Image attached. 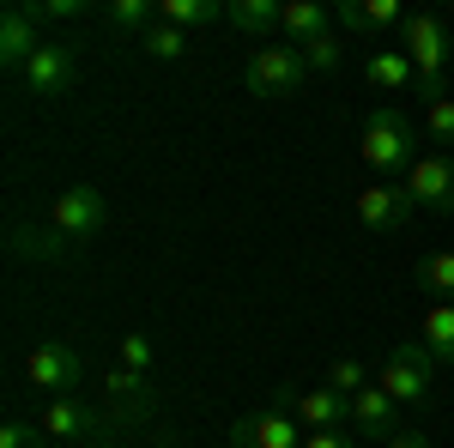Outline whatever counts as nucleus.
Returning <instances> with one entry per match:
<instances>
[{
  "label": "nucleus",
  "instance_id": "f257e3e1",
  "mask_svg": "<svg viewBox=\"0 0 454 448\" xmlns=\"http://www.w3.org/2000/svg\"><path fill=\"white\" fill-rule=\"evenodd\" d=\"M412 145H419V128H412L394 104H382V109H370V122H364V145H357V158H364L376 176H394V170H412V164H419Z\"/></svg>",
  "mask_w": 454,
  "mask_h": 448
},
{
  "label": "nucleus",
  "instance_id": "f03ea898",
  "mask_svg": "<svg viewBox=\"0 0 454 448\" xmlns=\"http://www.w3.org/2000/svg\"><path fill=\"white\" fill-rule=\"evenodd\" d=\"M400 55L412 61L419 73V91L436 104V98H449L442 91V67H449V25L436 19V12H406V25H400Z\"/></svg>",
  "mask_w": 454,
  "mask_h": 448
},
{
  "label": "nucleus",
  "instance_id": "7ed1b4c3",
  "mask_svg": "<svg viewBox=\"0 0 454 448\" xmlns=\"http://www.w3.org/2000/svg\"><path fill=\"white\" fill-rule=\"evenodd\" d=\"M303 79H309V67H303V55H297L291 43H261V49L248 55V67H243V85L254 91V98H267V104L297 98Z\"/></svg>",
  "mask_w": 454,
  "mask_h": 448
},
{
  "label": "nucleus",
  "instance_id": "20e7f679",
  "mask_svg": "<svg viewBox=\"0 0 454 448\" xmlns=\"http://www.w3.org/2000/svg\"><path fill=\"white\" fill-rule=\"evenodd\" d=\"M430 376H436V358H430L424 345L400 340L394 351H387L376 388H382L387 400H400V406H424V400H430Z\"/></svg>",
  "mask_w": 454,
  "mask_h": 448
},
{
  "label": "nucleus",
  "instance_id": "39448f33",
  "mask_svg": "<svg viewBox=\"0 0 454 448\" xmlns=\"http://www.w3.org/2000/svg\"><path fill=\"white\" fill-rule=\"evenodd\" d=\"M25 376H31V388H43L49 400H67L73 388L85 381V364H79V351H73L67 340H43L25 358Z\"/></svg>",
  "mask_w": 454,
  "mask_h": 448
},
{
  "label": "nucleus",
  "instance_id": "423d86ee",
  "mask_svg": "<svg viewBox=\"0 0 454 448\" xmlns=\"http://www.w3.org/2000/svg\"><path fill=\"white\" fill-rule=\"evenodd\" d=\"M49 224H55L67 242H91L109 224V207H104V194H98V188H85V182H79V188H61V194H55Z\"/></svg>",
  "mask_w": 454,
  "mask_h": 448
},
{
  "label": "nucleus",
  "instance_id": "0eeeda50",
  "mask_svg": "<svg viewBox=\"0 0 454 448\" xmlns=\"http://www.w3.org/2000/svg\"><path fill=\"white\" fill-rule=\"evenodd\" d=\"M43 6L36 0H12L6 12H0V67H12V73H25V61H31L36 49H43Z\"/></svg>",
  "mask_w": 454,
  "mask_h": 448
},
{
  "label": "nucleus",
  "instance_id": "6e6552de",
  "mask_svg": "<svg viewBox=\"0 0 454 448\" xmlns=\"http://www.w3.org/2000/svg\"><path fill=\"white\" fill-rule=\"evenodd\" d=\"M303 424L291 418V406H267V413H248L231 424V448H303Z\"/></svg>",
  "mask_w": 454,
  "mask_h": 448
},
{
  "label": "nucleus",
  "instance_id": "1a4fd4ad",
  "mask_svg": "<svg viewBox=\"0 0 454 448\" xmlns=\"http://www.w3.org/2000/svg\"><path fill=\"white\" fill-rule=\"evenodd\" d=\"M285 406L303 430H346L351 424V394H340V388H285Z\"/></svg>",
  "mask_w": 454,
  "mask_h": 448
},
{
  "label": "nucleus",
  "instance_id": "9d476101",
  "mask_svg": "<svg viewBox=\"0 0 454 448\" xmlns=\"http://www.w3.org/2000/svg\"><path fill=\"white\" fill-rule=\"evenodd\" d=\"M406 194L412 207H430V212H454V152H430L406 170Z\"/></svg>",
  "mask_w": 454,
  "mask_h": 448
},
{
  "label": "nucleus",
  "instance_id": "9b49d317",
  "mask_svg": "<svg viewBox=\"0 0 454 448\" xmlns=\"http://www.w3.org/2000/svg\"><path fill=\"white\" fill-rule=\"evenodd\" d=\"M406 218H412V194H406V188H394V182H370V188L357 194V224H364V231H376V237L406 231Z\"/></svg>",
  "mask_w": 454,
  "mask_h": 448
},
{
  "label": "nucleus",
  "instance_id": "f8f14e48",
  "mask_svg": "<svg viewBox=\"0 0 454 448\" xmlns=\"http://www.w3.org/2000/svg\"><path fill=\"white\" fill-rule=\"evenodd\" d=\"M73 73H79V61H73L67 43H43L25 61V85H31V98H61L73 85Z\"/></svg>",
  "mask_w": 454,
  "mask_h": 448
},
{
  "label": "nucleus",
  "instance_id": "ddd939ff",
  "mask_svg": "<svg viewBox=\"0 0 454 448\" xmlns=\"http://www.w3.org/2000/svg\"><path fill=\"white\" fill-rule=\"evenodd\" d=\"M351 430H357V436H382V443L400 436V430H406V424H400V400H387L376 381L357 388V394H351Z\"/></svg>",
  "mask_w": 454,
  "mask_h": 448
},
{
  "label": "nucleus",
  "instance_id": "4468645a",
  "mask_svg": "<svg viewBox=\"0 0 454 448\" xmlns=\"http://www.w3.org/2000/svg\"><path fill=\"white\" fill-rule=\"evenodd\" d=\"M98 430H104V418L91 413L85 400H49L43 406V436H67V443H98Z\"/></svg>",
  "mask_w": 454,
  "mask_h": 448
},
{
  "label": "nucleus",
  "instance_id": "2eb2a0df",
  "mask_svg": "<svg viewBox=\"0 0 454 448\" xmlns=\"http://www.w3.org/2000/svg\"><path fill=\"white\" fill-rule=\"evenodd\" d=\"M333 19L346 31H394V25H406V6L400 0H340Z\"/></svg>",
  "mask_w": 454,
  "mask_h": 448
},
{
  "label": "nucleus",
  "instance_id": "dca6fc26",
  "mask_svg": "<svg viewBox=\"0 0 454 448\" xmlns=\"http://www.w3.org/2000/svg\"><path fill=\"white\" fill-rule=\"evenodd\" d=\"M6 248H12L19 261H61V255H67V237H61L55 224H43V231H36V224H12V231H6Z\"/></svg>",
  "mask_w": 454,
  "mask_h": 448
},
{
  "label": "nucleus",
  "instance_id": "f3484780",
  "mask_svg": "<svg viewBox=\"0 0 454 448\" xmlns=\"http://www.w3.org/2000/svg\"><path fill=\"white\" fill-rule=\"evenodd\" d=\"M364 73H370V85L387 91V98H400V91H412V85H419V73H412V61H406L400 49H376Z\"/></svg>",
  "mask_w": 454,
  "mask_h": 448
},
{
  "label": "nucleus",
  "instance_id": "a211bd4d",
  "mask_svg": "<svg viewBox=\"0 0 454 448\" xmlns=\"http://www.w3.org/2000/svg\"><path fill=\"white\" fill-rule=\"evenodd\" d=\"M321 31H333L327 25V12L315 6V0H285V19H279V36L291 43V49H303V43H315Z\"/></svg>",
  "mask_w": 454,
  "mask_h": 448
},
{
  "label": "nucleus",
  "instance_id": "6ab92c4d",
  "mask_svg": "<svg viewBox=\"0 0 454 448\" xmlns=\"http://www.w3.org/2000/svg\"><path fill=\"white\" fill-rule=\"evenodd\" d=\"M224 19H231V31L267 36V31H279L285 0H231V6H224Z\"/></svg>",
  "mask_w": 454,
  "mask_h": 448
},
{
  "label": "nucleus",
  "instance_id": "aec40b11",
  "mask_svg": "<svg viewBox=\"0 0 454 448\" xmlns=\"http://www.w3.org/2000/svg\"><path fill=\"white\" fill-rule=\"evenodd\" d=\"M104 25H109V31H128L134 43H140V36L158 25V0H109Z\"/></svg>",
  "mask_w": 454,
  "mask_h": 448
},
{
  "label": "nucleus",
  "instance_id": "412c9836",
  "mask_svg": "<svg viewBox=\"0 0 454 448\" xmlns=\"http://www.w3.org/2000/svg\"><path fill=\"white\" fill-rule=\"evenodd\" d=\"M158 19L176 31H194V25H218L224 19V0H158Z\"/></svg>",
  "mask_w": 454,
  "mask_h": 448
},
{
  "label": "nucleus",
  "instance_id": "4be33fe9",
  "mask_svg": "<svg viewBox=\"0 0 454 448\" xmlns=\"http://www.w3.org/2000/svg\"><path fill=\"white\" fill-rule=\"evenodd\" d=\"M424 351L436 364H454V303H430L424 310Z\"/></svg>",
  "mask_w": 454,
  "mask_h": 448
},
{
  "label": "nucleus",
  "instance_id": "5701e85b",
  "mask_svg": "<svg viewBox=\"0 0 454 448\" xmlns=\"http://www.w3.org/2000/svg\"><path fill=\"white\" fill-rule=\"evenodd\" d=\"M419 285L436 297V303H454V248H436L419 261Z\"/></svg>",
  "mask_w": 454,
  "mask_h": 448
},
{
  "label": "nucleus",
  "instance_id": "b1692460",
  "mask_svg": "<svg viewBox=\"0 0 454 448\" xmlns=\"http://www.w3.org/2000/svg\"><path fill=\"white\" fill-rule=\"evenodd\" d=\"M104 394L115 400V406H128V413H145V406H152V394H145V376H140V370H121V364H115V370L104 376Z\"/></svg>",
  "mask_w": 454,
  "mask_h": 448
},
{
  "label": "nucleus",
  "instance_id": "393cba45",
  "mask_svg": "<svg viewBox=\"0 0 454 448\" xmlns=\"http://www.w3.org/2000/svg\"><path fill=\"white\" fill-rule=\"evenodd\" d=\"M140 49L152 55V61H176V55H188V31H176V25H152V31L140 36Z\"/></svg>",
  "mask_w": 454,
  "mask_h": 448
},
{
  "label": "nucleus",
  "instance_id": "a878e982",
  "mask_svg": "<svg viewBox=\"0 0 454 448\" xmlns=\"http://www.w3.org/2000/svg\"><path fill=\"white\" fill-rule=\"evenodd\" d=\"M297 55H303V67H309V73H333L340 61H346V49H340V36H333V31H321L315 43H303Z\"/></svg>",
  "mask_w": 454,
  "mask_h": 448
},
{
  "label": "nucleus",
  "instance_id": "bb28decb",
  "mask_svg": "<svg viewBox=\"0 0 454 448\" xmlns=\"http://www.w3.org/2000/svg\"><path fill=\"white\" fill-rule=\"evenodd\" d=\"M424 134L436 139V145H454V98H436V104H424Z\"/></svg>",
  "mask_w": 454,
  "mask_h": 448
},
{
  "label": "nucleus",
  "instance_id": "cd10ccee",
  "mask_svg": "<svg viewBox=\"0 0 454 448\" xmlns=\"http://www.w3.org/2000/svg\"><path fill=\"white\" fill-rule=\"evenodd\" d=\"M327 388H340V394H357V388H370V370H364L357 358H340V364L327 370Z\"/></svg>",
  "mask_w": 454,
  "mask_h": 448
},
{
  "label": "nucleus",
  "instance_id": "c85d7f7f",
  "mask_svg": "<svg viewBox=\"0 0 454 448\" xmlns=\"http://www.w3.org/2000/svg\"><path fill=\"white\" fill-rule=\"evenodd\" d=\"M121 370H152V340H145V334H128V340H121Z\"/></svg>",
  "mask_w": 454,
  "mask_h": 448
},
{
  "label": "nucleus",
  "instance_id": "c756f323",
  "mask_svg": "<svg viewBox=\"0 0 454 448\" xmlns=\"http://www.w3.org/2000/svg\"><path fill=\"white\" fill-rule=\"evenodd\" d=\"M0 448H49V443H43V424H19V418H12V424L0 430Z\"/></svg>",
  "mask_w": 454,
  "mask_h": 448
},
{
  "label": "nucleus",
  "instance_id": "7c9ffc66",
  "mask_svg": "<svg viewBox=\"0 0 454 448\" xmlns=\"http://www.w3.org/2000/svg\"><path fill=\"white\" fill-rule=\"evenodd\" d=\"M303 448H357V436H346V430H309Z\"/></svg>",
  "mask_w": 454,
  "mask_h": 448
},
{
  "label": "nucleus",
  "instance_id": "2f4dec72",
  "mask_svg": "<svg viewBox=\"0 0 454 448\" xmlns=\"http://www.w3.org/2000/svg\"><path fill=\"white\" fill-rule=\"evenodd\" d=\"M85 6L79 0H43V19H79Z\"/></svg>",
  "mask_w": 454,
  "mask_h": 448
},
{
  "label": "nucleus",
  "instance_id": "473e14b6",
  "mask_svg": "<svg viewBox=\"0 0 454 448\" xmlns=\"http://www.w3.org/2000/svg\"><path fill=\"white\" fill-rule=\"evenodd\" d=\"M382 448H430V443H424V430H400V436H387Z\"/></svg>",
  "mask_w": 454,
  "mask_h": 448
},
{
  "label": "nucleus",
  "instance_id": "72a5a7b5",
  "mask_svg": "<svg viewBox=\"0 0 454 448\" xmlns=\"http://www.w3.org/2000/svg\"><path fill=\"white\" fill-rule=\"evenodd\" d=\"M79 448H115V443H104V436H98V443H79Z\"/></svg>",
  "mask_w": 454,
  "mask_h": 448
}]
</instances>
